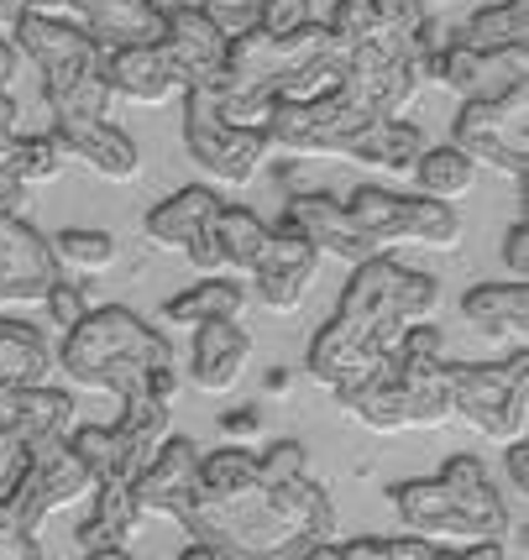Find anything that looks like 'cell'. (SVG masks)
Returning <instances> with one entry per match:
<instances>
[{
	"mask_svg": "<svg viewBox=\"0 0 529 560\" xmlns=\"http://www.w3.org/2000/svg\"><path fill=\"white\" fill-rule=\"evenodd\" d=\"M346 215H352V225L361 231V242L372 246L378 257L404 242L435 246V252H446V246L461 242V215L451 205L425 199V195H393V189H378V184L352 189Z\"/></svg>",
	"mask_w": 529,
	"mask_h": 560,
	"instance_id": "10",
	"label": "cell"
},
{
	"mask_svg": "<svg viewBox=\"0 0 529 560\" xmlns=\"http://www.w3.org/2000/svg\"><path fill=\"white\" fill-rule=\"evenodd\" d=\"M16 58H22V52L11 48V43H0V90H11V79H16Z\"/></svg>",
	"mask_w": 529,
	"mask_h": 560,
	"instance_id": "45",
	"label": "cell"
},
{
	"mask_svg": "<svg viewBox=\"0 0 529 560\" xmlns=\"http://www.w3.org/2000/svg\"><path fill=\"white\" fill-rule=\"evenodd\" d=\"M314 22V0H263V32L267 37H289L299 26Z\"/></svg>",
	"mask_w": 529,
	"mask_h": 560,
	"instance_id": "38",
	"label": "cell"
},
{
	"mask_svg": "<svg viewBox=\"0 0 529 560\" xmlns=\"http://www.w3.org/2000/svg\"><path fill=\"white\" fill-rule=\"evenodd\" d=\"M147 5H152V11H163V16H169V11H179V5H189V0H147Z\"/></svg>",
	"mask_w": 529,
	"mask_h": 560,
	"instance_id": "48",
	"label": "cell"
},
{
	"mask_svg": "<svg viewBox=\"0 0 529 560\" xmlns=\"http://www.w3.org/2000/svg\"><path fill=\"white\" fill-rule=\"evenodd\" d=\"M461 319L482 330L487 341H504L525 351L529 341V289L525 283H478L461 293Z\"/></svg>",
	"mask_w": 529,
	"mask_h": 560,
	"instance_id": "25",
	"label": "cell"
},
{
	"mask_svg": "<svg viewBox=\"0 0 529 560\" xmlns=\"http://www.w3.org/2000/svg\"><path fill=\"white\" fill-rule=\"evenodd\" d=\"M194 11H205L210 22L226 32V37H241L263 22V0H189Z\"/></svg>",
	"mask_w": 529,
	"mask_h": 560,
	"instance_id": "37",
	"label": "cell"
},
{
	"mask_svg": "<svg viewBox=\"0 0 529 560\" xmlns=\"http://www.w3.org/2000/svg\"><path fill=\"white\" fill-rule=\"evenodd\" d=\"M372 22H378V11H372V0H336V11H331V37H336L341 48H361L367 37H372Z\"/></svg>",
	"mask_w": 529,
	"mask_h": 560,
	"instance_id": "36",
	"label": "cell"
},
{
	"mask_svg": "<svg viewBox=\"0 0 529 560\" xmlns=\"http://www.w3.org/2000/svg\"><path fill=\"white\" fill-rule=\"evenodd\" d=\"M252 362V341L237 319H216V325H194L189 341V383L199 393H231L241 372Z\"/></svg>",
	"mask_w": 529,
	"mask_h": 560,
	"instance_id": "22",
	"label": "cell"
},
{
	"mask_svg": "<svg viewBox=\"0 0 529 560\" xmlns=\"http://www.w3.org/2000/svg\"><path fill=\"white\" fill-rule=\"evenodd\" d=\"M184 147L205 173H216L226 184H252L273 142H267L263 126L226 121L210 90H184Z\"/></svg>",
	"mask_w": 529,
	"mask_h": 560,
	"instance_id": "11",
	"label": "cell"
},
{
	"mask_svg": "<svg viewBox=\"0 0 529 560\" xmlns=\"http://www.w3.org/2000/svg\"><path fill=\"white\" fill-rule=\"evenodd\" d=\"M26 16H64V22H79L73 0H0V26H16Z\"/></svg>",
	"mask_w": 529,
	"mask_h": 560,
	"instance_id": "40",
	"label": "cell"
},
{
	"mask_svg": "<svg viewBox=\"0 0 529 560\" xmlns=\"http://www.w3.org/2000/svg\"><path fill=\"white\" fill-rule=\"evenodd\" d=\"M388 503L399 509L404 529L425 545L467 550V545H504L508 535V509L478 456H451L440 466V477L393 482Z\"/></svg>",
	"mask_w": 529,
	"mask_h": 560,
	"instance_id": "7",
	"label": "cell"
},
{
	"mask_svg": "<svg viewBox=\"0 0 529 560\" xmlns=\"http://www.w3.org/2000/svg\"><path fill=\"white\" fill-rule=\"evenodd\" d=\"M226 199L216 189H205V184H194V189H179L169 195L152 215H147V242L158 246H173V252H184L199 272H220L226 268V257H220V242H216V215Z\"/></svg>",
	"mask_w": 529,
	"mask_h": 560,
	"instance_id": "14",
	"label": "cell"
},
{
	"mask_svg": "<svg viewBox=\"0 0 529 560\" xmlns=\"http://www.w3.org/2000/svg\"><path fill=\"white\" fill-rule=\"evenodd\" d=\"M414 95H419L414 63L361 43L346 58L336 90L314 100H278L267 110L263 131L267 142L294 152V158H346L361 131H372L378 121H399Z\"/></svg>",
	"mask_w": 529,
	"mask_h": 560,
	"instance_id": "3",
	"label": "cell"
},
{
	"mask_svg": "<svg viewBox=\"0 0 529 560\" xmlns=\"http://www.w3.org/2000/svg\"><path fill=\"white\" fill-rule=\"evenodd\" d=\"M435 84L457 90L461 100H504L514 90H529V48L478 52L461 43L435 48Z\"/></svg>",
	"mask_w": 529,
	"mask_h": 560,
	"instance_id": "15",
	"label": "cell"
},
{
	"mask_svg": "<svg viewBox=\"0 0 529 560\" xmlns=\"http://www.w3.org/2000/svg\"><path fill=\"white\" fill-rule=\"evenodd\" d=\"M53 142L64 147V158H79L105 178H137L142 168L137 142L111 121H53Z\"/></svg>",
	"mask_w": 529,
	"mask_h": 560,
	"instance_id": "24",
	"label": "cell"
},
{
	"mask_svg": "<svg viewBox=\"0 0 529 560\" xmlns=\"http://www.w3.org/2000/svg\"><path fill=\"white\" fill-rule=\"evenodd\" d=\"M84 560H131L126 550H95V556H84Z\"/></svg>",
	"mask_w": 529,
	"mask_h": 560,
	"instance_id": "49",
	"label": "cell"
},
{
	"mask_svg": "<svg viewBox=\"0 0 529 560\" xmlns=\"http://www.w3.org/2000/svg\"><path fill=\"white\" fill-rule=\"evenodd\" d=\"M163 58L173 63L179 73V84L184 90H216L220 69H226V48H231V37L220 32L205 11H194V5H179L163 16Z\"/></svg>",
	"mask_w": 529,
	"mask_h": 560,
	"instance_id": "18",
	"label": "cell"
},
{
	"mask_svg": "<svg viewBox=\"0 0 529 560\" xmlns=\"http://www.w3.org/2000/svg\"><path fill=\"white\" fill-rule=\"evenodd\" d=\"M43 304H48V319L58 325V336H69L73 325L90 315V304H84V289H73V283H64V278H58V283L48 289V299H43Z\"/></svg>",
	"mask_w": 529,
	"mask_h": 560,
	"instance_id": "39",
	"label": "cell"
},
{
	"mask_svg": "<svg viewBox=\"0 0 529 560\" xmlns=\"http://www.w3.org/2000/svg\"><path fill=\"white\" fill-rule=\"evenodd\" d=\"M529 90L504 100H467L457 116V152H467L482 168H498L504 178H529Z\"/></svg>",
	"mask_w": 529,
	"mask_h": 560,
	"instance_id": "13",
	"label": "cell"
},
{
	"mask_svg": "<svg viewBox=\"0 0 529 560\" xmlns=\"http://www.w3.org/2000/svg\"><path fill=\"white\" fill-rule=\"evenodd\" d=\"M241 304H246V293L231 278H205L194 289L173 293L163 304V319H173V325H216V319H237Z\"/></svg>",
	"mask_w": 529,
	"mask_h": 560,
	"instance_id": "31",
	"label": "cell"
},
{
	"mask_svg": "<svg viewBox=\"0 0 529 560\" xmlns=\"http://www.w3.org/2000/svg\"><path fill=\"white\" fill-rule=\"evenodd\" d=\"M304 560H336V545H320V550H310Z\"/></svg>",
	"mask_w": 529,
	"mask_h": 560,
	"instance_id": "50",
	"label": "cell"
},
{
	"mask_svg": "<svg viewBox=\"0 0 529 560\" xmlns=\"http://www.w3.org/2000/svg\"><path fill=\"white\" fill-rule=\"evenodd\" d=\"M90 492H95V477H90V466L73 456L69 440H43V445L26 451L22 477H16V488L5 492V513H11L16 529L37 535V524L48 513L69 509V503L90 498Z\"/></svg>",
	"mask_w": 529,
	"mask_h": 560,
	"instance_id": "12",
	"label": "cell"
},
{
	"mask_svg": "<svg viewBox=\"0 0 529 560\" xmlns=\"http://www.w3.org/2000/svg\"><path fill=\"white\" fill-rule=\"evenodd\" d=\"M504 268H508V283H525L529 278V220L525 215L514 220L504 236Z\"/></svg>",
	"mask_w": 529,
	"mask_h": 560,
	"instance_id": "42",
	"label": "cell"
},
{
	"mask_svg": "<svg viewBox=\"0 0 529 560\" xmlns=\"http://www.w3.org/2000/svg\"><path fill=\"white\" fill-rule=\"evenodd\" d=\"M289 388H294V372H289V366H267V377H263V393H267V398H289Z\"/></svg>",
	"mask_w": 529,
	"mask_h": 560,
	"instance_id": "44",
	"label": "cell"
},
{
	"mask_svg": "<svg viewBox=\"0 0 529 560\" xmlns=\"http://www.w3.org/2000/svg\"><path fill=\"white\" fill-rule=\"evenodd\" d=\"M179 560H226L220 556V550H210V545H199V539H194V545H184V556Z\"/></svg>",
	"mask_w": 529,
	"mask_h": 560,
	"instance_id": "47",
	"label": "cell"
},
{
	"mask_svg": "<svg viewBox=\"0 0 529 560\" xmlns=\"http://www.w3.org/2000/svg\"><path fill=\"white\" fill-rule=\"evenodd\" d=\"M284 225L289 231H299L304 242L320 252V257H341V262H367V257H378L372 246L361 242V231L352 225V215H346V199L325 195V189H294L289 205H284Z\"/></svg>",
	"mask_w": 529,
	"mask_h": 560,
	"instance_id": "20",
	"label": "cell"
},
{
	"mask_svg": "<svg viewBox=\"0 0 529 560\" xmlns=\"http://www.w3.org/2000/svg\"><path fill=\"white\" fill-rule=\"evenodd\" d=\"M336 560H461V550H446V545H425V539H352V545H336Z\"/></svg>",
	"mask_w": 529,
	"mask_h": 560,
	"instance_id": "35",
	"label": "cell"
},
{
	"mask_svg": "<svg viewBox=\"0 0 529 560\" xmlns=\"http://www.w3.org/2000/svg\"><path fill=\"white\" fill-rule=\"evenodd\" d=\"M461 48L478 52H504V48H529V0H498V5H482L472 11L461 32L451 37Z\"/></svg>",
	"mask_w": 529,
	"mask_h": 560,
	"instance_id": "28",
	"label": "cell"
},
{
	"mask_svg": "<svg viewBox=\"0 0 529 560\" xmlns=\"http://www.w3.org/2000/svg\"><path fill=\"white\" fill-rule=\"evenodd\" d=\"M451 419L478 435L514 445L529 435V351L504 362H451Z\"/></svg>",
	"mask_w": 529,
	"mask_h": 560,
	"instance_id": "9",
	"label": "cell"
},
{
	"mask_svg": "<svg viewBox=\"0 0 529 560\" xmlns=\"http://www.w3.org/2000/svg\"><path fill=\"white\" fill-rule=\"evenodd\" d=\"M95 509L90 518L79 524V550L84 556H95V550H126V539L137 535V524H142V509H137V498H131V482H100L95 492Z\"/></svg>",
	"mask_w": 529,
	"mask_h": 560,
	"instance_id": "26",
	"label": "cell"
},
{
	"mask_svg": "<svg viewBox=\"0 0 529 560\" xmlns=\"http://www.w3.org/2000/svg\"><path fill=\"white\" fill-rule=\"evenodd\" d=\"M414 184L425 199H440V205H457L461 195H472L478 184V163L457 152V147H425L419 163H414Z\"/></svg>",
	"mask_w": 529,
	"mask_h": 560,
	"instance_id": "30",
	"label": "cell"
},
{
	"mask_svg": "<svg viewBox=\"0 0 529 560\" xmlns=\"http://www.w3.org/2000/svg\"><path fill=\"white\" fill-rule=\"evenodd\" d=\"M341 415L378 435L399 430H440L451 424V362H446V336L435 325H414L399 341L393 362L378 366L352 388H336Z\"/></svg>",
	"mask_w": 529,
	"mask_h": 560,
	"instance_id": "6",
	"label": "cell"
},
{
	"mask_svg": "<svg viewBox=\"0 0 529 560\" xmlns=\"http://www.w3.org/2000/svg\"><path fill=\"white\" fill-rule=\"evenodd\" d=\"M352 48H341L325 22H310L289 37H267L263 26L231 37L226 69L216 79V110L231 126H263L278 100H314L336 90Z\"/></svg>",
	"mask_w": 529,
	"mask_h": 560,
	"instance_id": "4",
	"label": "cell"
},
{
	"mask_svg": "<svg viewBox=\"0 0 529 560\" xmlns=\"http://www.w3.org/2000/svg\"><path fill=\"white\" fill-rule=\"evenodd\" d=\"M53 372V346L32 319H0V393L37 388Z\"/></svg>",
	"mask_w": 529,
	"mask_h": 560,
	"instance_id": "27",
	"label": "cell"
},
{
	"mask_svg": "<svg viewBox=\"0 0 529 560\" xmlns=\"http://www.w3.org/2000/svg\"><path fill=\"white\" fill-rule=\"evenodd\" d=\"M419 152H425V137H419V126H410V121H378L372 131H361L357 147H352L346 158H352V163H367V168L414 173Z\"/></svg>",
	"mask_w": 529,
	"mask_h": 560,
	"instance_id": "29",
	"label": "cell"
},
{
	"mask_svg": "<svg viewBox=\"0 0 529 560\" xmlns=\"http://www.w3.org/2000/svg\"><path fill=\"white\" fill-rule=\"evenodd\" d=\"M53 257H58V268H73V272H105L116 262V242L105 236V231H58L53 236Z\"/></svg>",
	"mask_w": 529,
	"mask_h": 560,
	"instance_id": "34",
	"label": "cell"
},
{
	"mask_svg": "<svg viewBox=\"0 0 529 560\" xmlns=\"http://www.w3.org/2000/svg\"><path fill=\"white\" fill-rule=\"evenodd\" d=\"M461 560H508V556H504V545H467Z\"/></svg>",
	"mask_w": 529,
	"mask_h": 560,
	"instance_id": "46",
	"label": "cell"
},
{
	"mask_svg": "<svg viewBox=\"0 0 529 560\" xmlns=\"http://www.w3.org/2000/svg\"><path fill=\"white\" fill-rule=\"evenodd\" d=\"M64 377H73L79 388H100L116 393L120 409H137V404H169L179 398V362H173L169 336H158L142 315L105 304L73 325L69 336L58 341Z\"/></svg>",
	"mask_w": 529,
	"mask_h": 560,
	"instance_id": "5",
	"label": "cell"
},
{
	"mask_svg": "<svg viewBox=\"0 0 529 560\" xmlns=\"http://www.w3.org/2000/svg\"><path fill=\"white\" fill-rule=\"evenodd\" d=\"M58 257L53 242L32 225V220L0 210V304H32L48 299V289L58 283Z\"/></svg>",
	"mask_w": 529,
	"mask_h": 560,
	"instance_id": "17",
	"label": "cell"
},
{
	"mask_svg": "<svg viewBox=\"0 0 529 560\" xmlns=\"http://www.w3.org/2000/svg\"><path fill=\"white\" fill-rule=\"evenodd\" d=\"M199 445L189 435H169L158 445V456L147 462V471L131 482V498L142 513H158V518H173L184 524V513L194 503V488H199Z\"/></svg>",
	"mask_w": 529,
	"mask_h": 560,
	"instance_id": "19",
	"label": "cell"
},
{
	"mask_svg": "<svg viewBox=\"0 0 529 560\" xmlns=\"http://www.w3.org/2000/svg\"><path fill=\"white\" fill-rule=\"evenodd\" d=\"M179 529H189V539L220 550L226 560H304L310 550L331 545L336 509L310 471L267 482L257 451L220 445L199 456V488Z\"/></svg>",
	"mask_w": 529,
	"mask_h": 560,
	"instance_id": "1",
	"label": "cell"
},
{
	"mask_svg": "<svg viewBox=\"0 0 529 560\" xmlns=\"http://www.w3.org/2000/svg\"><path fill=\"white\" fill-rule=\"evenodd\" d=\"M314 272H320V252H314L299 231H289L284 220L267 225V242H263V257L252 268V283H257V304L273 310V315H294L310 293Z\"/></svg>",
	"mask_w": 529,
	"mask_h": 560,
	"instance_id": "16",
	"label": "cell"
},
{
	"mask_svg": "<svg viewBox=\"0 0 529 560\" xmlns=\"http://www.w3.org/2000/svg\"><path fill=\"white\" fill-rule=\"evenodd\" d=\"M105 84H111V95L137 100V105H163V100L184 95V84H179V73H173V63L163 58L158 43L105 48Z\"/></svg>",
	"mask_w": 529,
	"mask_h": 560,
	"instance_id": "23",
	"label": "cell"
},
{
	"mask_svg": "<svg viewBox=\"0 0 529 560\" xmlns=\"http://www.w3.org/2000/svg\"><path fill=\"white\" fill-rule=\"evenodd\" d=\"M504 466H508V482H514V488H519V498H525V492H529V445H525V440H514V445L504 451Z\"/></svg>",
	"mask_w": 529,
	"mask_h": 560,
	"instance_id": "43",
	"label": "cell"
},
{
	"mask_svg": "<svg viewBox=\"0 0 529 560\" xmlns=\"http://www.w3.org/2000/svg\"><path fill=\"white\" fill-rule=\"evenodd\" d=\"M11 32H16L11 48L43 73V100L53 121H105L116 95L105 84V48L84 26L64 16H26Z\"/></svg>",
	"mask_w": 529,
	"mask_h": 560,
	"instance_id": "8",
	"label": "cell"
},
{
	"mask_svg": "<svg viewBox=\"0 0 529 560\" xmlns=\"http://www.w3.org/2000/svg\"><path fill=\"white\" fill-rule=\"evenodd\" d=\"M435 310H440V283L430 272H414L393 257L357 262L331 325L310 341V362H304L310 383L336 393L372 377L378 366L393 362L399 341L414 325H435Z\"/></svg>",
	"mask_w": 529,
	"mask_h": 560,
	"instance_id": "2",
	"label": "cell"
},
{
	"mask_svg": "<svg viewBox=\"0 0 529 560\" xmlns=\"http://www.w3.org/2000/svg\"><path fill=\"white\" fill-rule=\"evenodd\" d=\"M11 178L32 189V184H53L64 173V147L53 142V131H32V137H16L11 142V158H5Z\"/></svg>",
	"mask_w": 529,
	"mask_h": 560,
	"instance_id": "33",
	"label": "cell"
},
{
	"mask_svg": "<svg viewBox=\"0 0 529 560\" xmlns=\"http://www.w3.org/2000/svg\"><path fill=\"white\" fill-rule=\"evenodd\" d=\"M73 430V393L64 388H11L0 393V435H11L22 451L43 445V440H69Z\"/></svg>",
	"mask_w": 529,
	"mask_h": 560,
	"instance_id": "21",
	"label": "cell"
},
{
	"mask_svg": "<svg viewBox=\"0 0 529 560\" xmlns=\"http://www.w3.org/2000/svg\"><path fill=\"white\" fill-rule=\"evenodd\" d=\"M220 435H226V445H246V440H257L263 435V409H257V404L226 409V415H220Z\"/></svg>",
	"mask_w": 529,
	"mask_h": 560,
	"instance_id": "41",
	"label": "cell"
},
{
	"mask_svg": "<svg viewBox=\"0 0 529 560\" xmlns=\"http://www.w3.org/2000/svg\"><path fill=\"white\" fill-rule=\"evenodd\" d=\"M216 242H220V257L226 268L237 272H252L257 257H263V242H267V220L246 205H220L216 215Z\"/></svg>",
	"mask_w": 529,
	"mask_h": 560,
	"instance_id": "32",
	"label": "cell"
}]
</instances>
